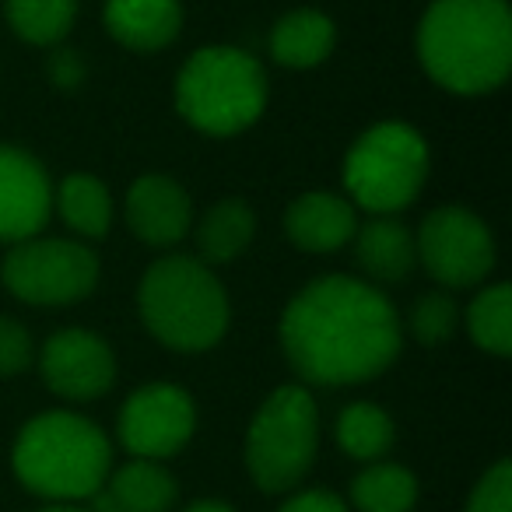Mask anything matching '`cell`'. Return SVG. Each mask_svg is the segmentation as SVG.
I'll return each instance as SVG.
<instances>
[{"label":"cell","instance_id":"24","mask_svg":"<svg viewBox=\"0 0 512 512\" xmlns=\"http://www.w3.org/2000/svg\"><path fill=\"white\" fill-rule=\"evenodd\" d=\"M470 341L488 355L505 358L512 351V288L488 285L477 292V299L467 309Z\"/></svg>","mask_w":512,"mask_h":512},{"label":"cell","instance_id":"5","mask_svg":"<svg viewBox=\"0 0 512 512\" xmlns=\"http://www.w3.org/2000/svg\"><path fill=\"white\" fill-rule=\"evenodd\" d=\"M176 106L190 127L211 137H232L253 127L267 106V74L239 46H207L183 64Z\"/></svg>","mask_w":512,"mask_h":512},{"label":"cell","instance_id":"30","mask_svg":"<svg viewBox=\"0 0 512 512\" xmlns=\"http://www.w3.org/2000/svg\"><path fill=\"white\" fill-rule=\"evenodd\" d=\"M88 512H127V509H123V505L113 498V491H109L106 484H102V488L92 495V509H88Z\"/></svg>","mask_w":512,"mask_h":512},{"label":"cell","instance_id":"32","mask_svg":"<svg viewBox=\"0 0 512 512\" xmlns=\"http://www.w3.org/2000/svg\"><path fill=\"white\" fill-rule=\"evenodd\" d=\"M39 512H88V509H78V505H67V502H53V505H46V509H39Z\"/></svg>","mask_w":512,"mask_h":512},{"label":"cell","instance_id":"14","mask_svg":"<svg viewBox=\"0 0 512 512\" xmlns=\"http://www.w3.org/2000/svg\"><path fill=\"white\" fill-rule=\"evenodd\" d=\"M355 228V207L341 193H302L285 211V235L306 253H334V249L348 246Z\"/></svg>","mask_w":512,"mask_h":512},{"label":"cell","instance_id":"25","mask_svg":"<svg viewBox=\"0 0 512 512\" xmlns=\"http://www.w3.org/2000/svg\"><path fill=\"white\" fill-rule=\"evenodd\" d=\"M456 320H460V309H456V302L449 299L446 292L421 295V299L411 306V316H407L414 341L425 344V348H439V344H446L456 330Z\"/></svg>","mask_w":512,"mask_h":512},{"label":"cell","instance_id":"26","mask_svg":"<svg viewBox=\"0 0 512 512\" xmlns=\"http://www.w3.org/2000/svg\"><path fill=\"white\" fill-rule=\"evenodd\" d=\"M467 512H512V463L498 460L467 498Z\"/></svg>","mask_w":512,"mask_h":512},{"label":"cell","instance_id":"17","mask_svg":"<svg viewBox=\"0 0 512 512\" xmlns=\"http://www.w3.org/2000/svg\"><path fill=\"white\" fill-rule=\"evenodd\" d=\"M271 57L281 67H292V71H309V67H320L323 60L334 53L337 46V29L323 11L302 8L288 11L285 18H278L271 29Z\"/></svg>","mask_w":512,"mask_h":512},{"label":"cell","instance_id":"19","mask_svg":"<svg viewBox=\"0 0 512 512\" xmlns=\"http://www.w3.org/2000/svg\"><path fill=\"white\" fill-rule=\"evenodd\" d=\"M57 204L64 225L71 228L78 239H102L113 225V197H109L106 183L88 172H74L57 186Z\"/></svg>","mask_w":512,"mask_h":512},{"label":"cell","instance_id":"3","mask_svg":"<svg viewBox=\"0 0 512 512\" xmlns=\"http://www.w3.org/2000/svg\"><path fill=\"white\" fill-rule=\"evenodd\" d=\"M11 463L32 495L78 502L106 484L113 470V446L95 421L74 411H46L22 425Z\"/></svg>","mask_w":512,"mask_h":512},{"label":"cell","instance_id":"31","mask_svg":"<svg viewBox=\"0 0 512 512\" xmlns=\"http://www.w3.org/2000/svg\"><path fill=\"white\" fill-rule=\"evenodd\" d=\"M183 512H235V509L228 502H218V498H200V502H193Z\"/></svg>","mask_w":512,"mask_h":512},{"label":"cell","instance_id":"1","mask_svg":"<svg viewBox=\"0 0 512 512\" xmlns=\"http://www.w3.org/2000/svg\"><path fill=\"white\" fill-rule=\"evenodd\" d=\"M281 351L306 383L355 386L383 376L400 355V320L372 281L316 278L281 316Z\"/></svg>","mask_w":512,"mask_h":512},{"label":"cell","instance_id":"27","mask_svg":"<svg viewBox=\"0 0 512 512\" xmlns=\"http://www.w3.org/2000/svg\"><path fill=\"white\" fill-rule=\"evenodd\" d=\"M36 358L32 334L11 316H0V376H22Z\"/></svg>","mask_w":512,"mask_h":512},{"label":"cell","instance_id":"6","mask_svg":"<svg viewBox=\"0 0 512 512\" xmlns=\"http://www.w3.org/2000/svg\"><path fill=\"white\" fill-rule=\"evenodd\" d=\"M320 446V411L306 386H278L246 432V470L260 491H292Z\"/></svg>","mask_w":512,"mask_h":512},{"label":"cell","instance_id":"16","mask_svg":"<svg viewBox=\"0 0 512 512\" xmlns=\"http://www.w3.org/2000/svg\"><path fill=\"white\" fill-rule=\"evenodd\" d=\"M355 260L365 271L369 281L379 285H397V281L411 278L414 264H418V246H414V232L390 214H379L369 225L355 228Z\"/></svg>","mask_w":512,"mask_h":512},{"label":"cell","instance_id":"18","mask_svg":"<svg viewBox=\"0 0 512 512\" xmlns=\"http://www.w3.org/2000/svg\"><path fill=\"white\" fill-rule=\"evenodd\" d=\"M256 218L253 207L239 197H225L197 221V249L204 256V264H232L235 256H242L253 242Z\"/></svg>","mask_w":512,"mask_h":512},{"label":"cell","instance_id":"9","mask_svg":"<svg viewBox=\"0 0 512 512\" xmlns=\"http://www.w3.org/2000/svg\"><path fill=\"white\" fill-rule=\"evenodd\" d=\"M418 264L442 288H474L495 267L491 228L467 207H435L425 214L418 235Z\"/></svg>","mask_w":512,"mask_h":512},{"label":"cell","instance_id":"22","mask_svg":"<svg viewBox=\"0 0 512 512\" xmlns=\"http://www.w3.org/2000/svg\"><path fill=\"white\" fill-rule=\"evenodd\" d=\"M393 418L383 411V407L369 404V400H358V404H348L341 414H337V442L348 456L365 463L383 460L393 449Z\"/></svg>","mask_w":512,"mask_h":512},{"label":"cell","instance_id":"11","mask_svg":"<svg viewBox=\"0 0 512 512\" xmlns=\"http://www.w3.org/2000/svg\"><path fill=\"white\" fill-rule=\"evenodd\" d=\"M39 372L46 386L57 397L88 404L113 390L116 383V358L113 348L95 330L67 327L50 334V341L39 351Z\"/></svg>","mask_w":512,"mask_h":512},{"label":"cell","instance_id":"2","mask_svg":"<svg viewBox=\"0 0 512 512\" xmlns=\"http://www.w3.org/2000/svg\"><path fill=\"white\" fill-rule=\"evenodd\" d=\"M418 60L453 95H488L512 71V15L505 0H435L418 25Z\"/></svg>","mask_w":512,"mask_h":512},{"label":"cell","instance_id":"29","mask_svg":"<svg viewBox=\"0 0 512 512\" xmlns=\"http://www.w3.org/2000/svg\"><path fill=\"white\" fill-rule=\"evenodd\" d=\"M278 512H348L341 495L334 491H323V488H309V491H299L292 495Z\"/></svg>","mask_w":512,"mask_h":512},{"label":"cell","instance_id":"7","mask_svg":"<svg viewBox=\"0 0 512 512\" xmlns=\"http://www.w3.org/2000/svg\"><path fill=\"white\" fill-rule=\"evenodd\" d=\"M425 179L428 144L407 123H376L344 158L348 197L372 214H397L411 207Z\"/></svg>","mask_w":512,"mask_h":512},{"label":"cell","instance_id":"10","mask_svg":"<svg viewBox=\"0 0 512 512\" xmlns=\"http://www.w3.org/2000/svg\"><path fill=\"white\" fill-rule=\"evenodd\" d=\"M197 428V407L183 386L148 383L120 407V442L134 460L176 456Z\"/></svg>","mask_w":512,"mask_h":512},{"label":"cell","instance_id":"28","mask_svg":"<svg viewBox=\"0 0 512 512\" xmlns=\"http://www.w3.org/2000/svg\"><path fill=\"white\" fill-rule=\"evenodd\" d=\"M46 71H50L53 85L64 88V92H74V88L85 81L88 67H85V57H81L78 50H71V46H57V50L50 53V60H46Z\"/></svg>","mask_w":512,"mask_h":512},{"label":"cell","instance_id":"21","mask_svg":"<svg viewBox=\"0 0 512 512\" xmlns=\"http://www.w3.org/2000/svg\"><path fill=\"white\" fill-rule=\"evenodd\" d=\"M418 502V477L400 463H369L351 481V505L358 512H411Z\"/></svg>","mask_w":512,"mask_h":512},{"label":"cell","instance_id":"4","mask_svg":"<svg viewBox=\"0 0 512 512\" xmlns=\"http://www.w3.org/2000/svg\"><path fill=\"white\" fill-rule=\"evenodd\" d=\"M137 309L155 341L172 351H207L228 330V295L197 256H162L144 271Z\"/></svg>","mask_w":512,"mask_h":512},{"label":"cell","instance_id":"20","mask_svg":"<svg viewBox=\"0 0 512 512\" xmlns=\"http://www.w3.org/2000/svg\"><path fill=\"white\" fill-rule=\"evenodd\" d=\"M106 488L127 512H169L179 498L176 481L158 460H130L109 470Z\"/></svg>","mask_w":512,"mask_h":512},{"label":"cell","instance_id":"12","mask_svg":"<svg viewBox=\"0 0 512 512\" xmlns=\"http://www.w3.org/2000/svg\"><path fill=\"white\" fill-rule=\"evenodd\" d=\"M53 211V186L43 162L15 144H0V242L39 235Z\"/></svg>","mask_w":512,"mask_h":512},{"label":"cell","instance_id":"8","mask_svg":"<svg viewBox=\"0 0 512 512\" xmlns=\"http://www.w3.org/2000/svg\"><path fill=\"white\" fill-rule=\"evenodd\" d=\"M0 278L15 299L29 306H74L99 285V256L78 239L32 235L11 246Z\"/></svg>","mask_w":512,"mask_h":512},{"label":"cell","instance_id":"13","mask_svg":"<svg viewBox=\"0 0 512 512\" xmlns=\"http://www.w3.org/2000/svg\"><path fill=\"white\" fill-rule=\"evenodd\" d=\"M127 225L144 246L169 249L193 228L190 193L169 176H141L127 193Z\"/></svg>","mask_w":512,"mask_h":512},{"label":"cell","instance_id":"23","mask_svg":"<svg viewBox=\"0 0 512 512\" xmlns=\"http://www.w3.org/2000/svg\"><path fill=\"white\" fill-rule=\"evenodd\" d=\"M11 29L32 46H57L78 18V0H4Z\"/></svg>","mask_w":512,"mask_h":512},{"label":"cell","instance_id":"15","mask_svg":"<svg viewBox=\"0 0 512 512\" xmlns=\"http://www.w3.org/2000/svg\"><path fill=\"white\" fill-rule=\"evenodd\" d=\"M109 36L137 53H158L172 46L183 32L179 0H106L102 11Z\"/></svg>","mask_w":512,"mask_h":512}]
</instances>
